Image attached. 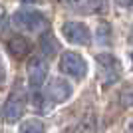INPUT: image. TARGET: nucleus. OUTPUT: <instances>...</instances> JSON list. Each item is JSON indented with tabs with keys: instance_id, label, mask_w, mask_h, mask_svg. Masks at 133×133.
<instances>
[{
	"instance_id": "1",
	"label": "nucleus",
	"mask_w": 133,
	"mask_h": 133,
	"mask_svg": "<svg viewBox=\"0 0 133 133\" xmlns=\"http://www.w3.org/2000/svg\"><path fill=\"white\" fill-rule=\"evenodd\" d=\"M14 22L22 30L34 32V34L46 30V26H48V20H46L44 14L38 10H32V8H20V10H16L14 12Z\"/></svg>"
},
{
	"instance_id": "2",
	"label": "nucleus",
	"mask_w": 133,
	"mask_h": 133,
	"mask_svg": "<svg viewBox=\"0 0 133 133\" xmlns=\"http://www.w3.org/2000/svg\"><path fill=\"white\" fill-rule=\"evenodd\" d=\"M60 70L74 79H82L88 74V64L78 52H64L60 58Z\"/></svg>"
},
{
	"instance_id": "3",
	"label": "nucleus",
	"mask_w": 133,
	"mask_h": 133,
	"mask_svg": "<svg viewBox=\"0 0 133 133\" xmlns=\"http://www.w3.org/2000/svg\"><path fill=\"white\" fill-rule=\"evenodd\" d=\"M95 62H97L99 78L105 85L115 83L117 79L121 78V66H119L117 58H113L111 54H97L95 56Z\"/></svg>"
},
{
	"instance_id": "4",
	"label": "nucleus",
	"mask_w": 133,
	"mask_h": 133,
	"mask_svg": "<svg viewBox=\"0 0 133 133\" xmlns=\"http://www.w3.org/2000/svg\"><path fill=\"white\" fill-rule=\"evenodd\" d=\"M62 34L70 44H76V46L89 44V28L82 22H66L62 26Z\"/></svg>"
},
{
	"instance_id": "5",
	"label": "nucleus",
	"mask_w": 133,
	"mask_h": 133,
	"mask_svg": "<svg viewBox=\"0 0 133 133\" xmlns=\"http://www.w3.org/2000/svg\"><path fill=\"white\" fill-rule=\"evenodd\" d=\"M24 107H26V99H24L22 94H12L8 99H6L4 107H2V117H4L6 123H16L20 117L24 115Z\"/></svg>"
},
{
	"instance_id": "6",
	"label": "nucleus",
	"mask_w": 133,
	"mask_h": 133,
	"mask_svg": "<svg viewBox=\"0 0 133 133\" xmlns=\"http://www.w3.org/2000/svg\"><path fill=\"white\" fill-rule=\"evenodd\" d=\"M48 78V64L42 58H32L28 64V83L30 88H40Z\"/></svg>"
},
{
	"instance_id": "7",
	"label": "nucleus",
	"mask_w": 133,
	"mask_h": 133,
	"mask_svg": "<svg viewBox=\"0 0 133 133\" xmlns=\"http://www.w3.org/2000/svg\"><path fill=\"white\" fill-rule=\"evenodd\" d=\"M46 95H48L52 101H56V103H62V101H66L68 97L72 95V85H70L66 79L56 78V79H52V82L48 83Z\"/></svg>"
},
{
	"instance_id": "8",
	"label": "nucleus",
	"mask_w": 133,
	"mask_h": 133,
	"mask_svg": "<svg viewBox=\"0 0 133 133\" xmlns=\"http://www.w3.org/2000/svg\"><path fill=\"white\" fill-rule=\"evenodd\" d=\"M30 42H28L26 38H22V36H16V38H12L10 42H8V52H10L16 60H24L28 54H30Z\"/></svg>"
},
{
	"instance_id": "9",
	"label": "nucleus",
	"mask_w": 133,
	"mask_h": 133,
	"mask_svg": "<svg viewBox=\"0 0 133 133\" xmlns=\"http://www.w3.org/2000/svg\"><path fill=\"white\" fill-rule=\"evenodd\" d=\"M66 4L74 10H105V0H66Z\"/></svg>"
},
{
	"instance_id": "10",
	"label": "nucleus",
	"mask_w": 133,
	"mask_h": 133,
	"mask_svg": "<svg viewBox=\"0 0 133 133\" xmlns=\"http://www.w3.org/2000/svg\"><path fill=\"white\" fill-rule=\"evenodd\" d=\"M58 48H60V44H58V40L54 38V34H50V32L42 34V38H40V50H42V54H44L46 58L56 56L58 54Z\"/></svg>"
},
{
	"instance_id": "11",
	"label": "nucleus",
	"mask_w": 133,
	"mask_h": 133,
	"mask_svg": "<svg viewBox=\"0 0 133 133\" xmlns=\"http://www.w3.org/2000/svg\"><path fill=\"white\" fill-rule=\"evenodd\" d=\"M95 129H97V119H95V115H85L82 117L78 123H76V127L72 129V133H95Z\"/></svg>"
},
{
	"instance_id": "12",
	"label": "nucleus",
	"mask_w": 133,
	"mask_h": 133,
	"mask_svg": "<svg viewBox=\"0 0 133 133\" xmlns=\"http://www.w3.org/2000/svg\"><path fill=\"white\" fill-rule=\"evenodd\" d=\"M18 133H46V125L40 119H26L20 125Z\"/></svg>"
},
{
	"instance_id": "13",
	"label": "nucleus",
	"mask_w": 133,
	"mask_h": 133,
	"mask_svg": "<svg viewBox=\"0 0 133 133\" xmlns=\"http://www.w3.org/2000/svg\"><path fill=\"white\" fill-rule=\"evenodd\" d=\"M109 30H111L109 24H101V26L97 28V42H99V44H109V40H111Z\"/></svg>"
},
{
	"instance_id": "14",
	"label": "nucleus",
	"mask_w": 133,
	"mask_h": 133,
	"mask_svg": "<svg viewBox=\"0 0 133 133\" xmlns=\"http://www.w3.org/2000/svg\"><path fill=\"white\" fill-rule=\"evenodd\" d=\"M32 105L36 109H46V95L44 94H34L32 95Z\"/></svg>"
},
{
	"instance_id": "15",
	"label": "nucleus",
	"mask_w": 133,
	"mask_h": 133,
	"mask_svg": "<svg viewBox=\"0 0 133 133\" xmlns=\"http://www.w3.org/2000/svg\"><path fill=\"white\" fill-rule=\"evenodd\" d=\"M4 82H6V70H4V62L0 58V88L4 85Z\"/></svg>"
},
{
	"instance_id": "16",
	"label": "nucleus",
	"mask_w": 133,
	"mask_h": 133,
	"mask_svg": "<svg viewBox=\"0 0 133 133\" xmlns=\"http://www.w3.org/2000/svg\"><path fill=\"white\" fill-rule=\"evenodd\" d=\"M119 6H123V8H129V6H133V0H115Z\"/></svg>"
},
{
	"instance_id": "17",
	"label": "nucleus",
	"mask_w": 133,
	"mask_h": 133,
	"mask_svg": "<svg viewBox=\"0 0 133 133\" xmlns=\"http://www.w3.org/2000/svg\"><path fill=\"white\" fill-rule=\"evenodd\" d=\"M2 16H4V6L0 4V20H2Z\"/></svg>"
},
{
	"instance_id": "18",
	"label": "nucleus",
	"mask_w": 133,
	"mask_h": 133,
	"mask_svg": "<svg viewBox=\"0 0 133 133\" xmlns=\"http://www.w3.org/2000/svg\"><path fill=\"white\" fill-rule=\"evenodd\" d=\"M24 2H36V0H24Z\"/></svg>"
},
{
	"instance_id": "19",
	"label": "nucleus",
	"mask_w": 133,
	"mask_h": 133,
	"mask_svg": "<svg viewBox=\"0 0 133 133\" xmlns=\"http://www.w3.org/2000/svg\"><path fill=\"white\" fill-rule=\"evenodd\" d=\"M131 131H133V123H131Z\"/></svg>"
},
{
	"instance_id": "20",
	"label": "nucleus",
	"mask_w": 133,
	"mask_h": 133,
	"mask_svg": "<svg viewBox=\"0 0 133 133\" xmlns=\"http://www.w3.org/2000/svg\"><path fill=\"white\" fill-rule=\"evenodd\" d=\"M131 58H133V56H131Z\"/></svg>"
}]
</instances>
